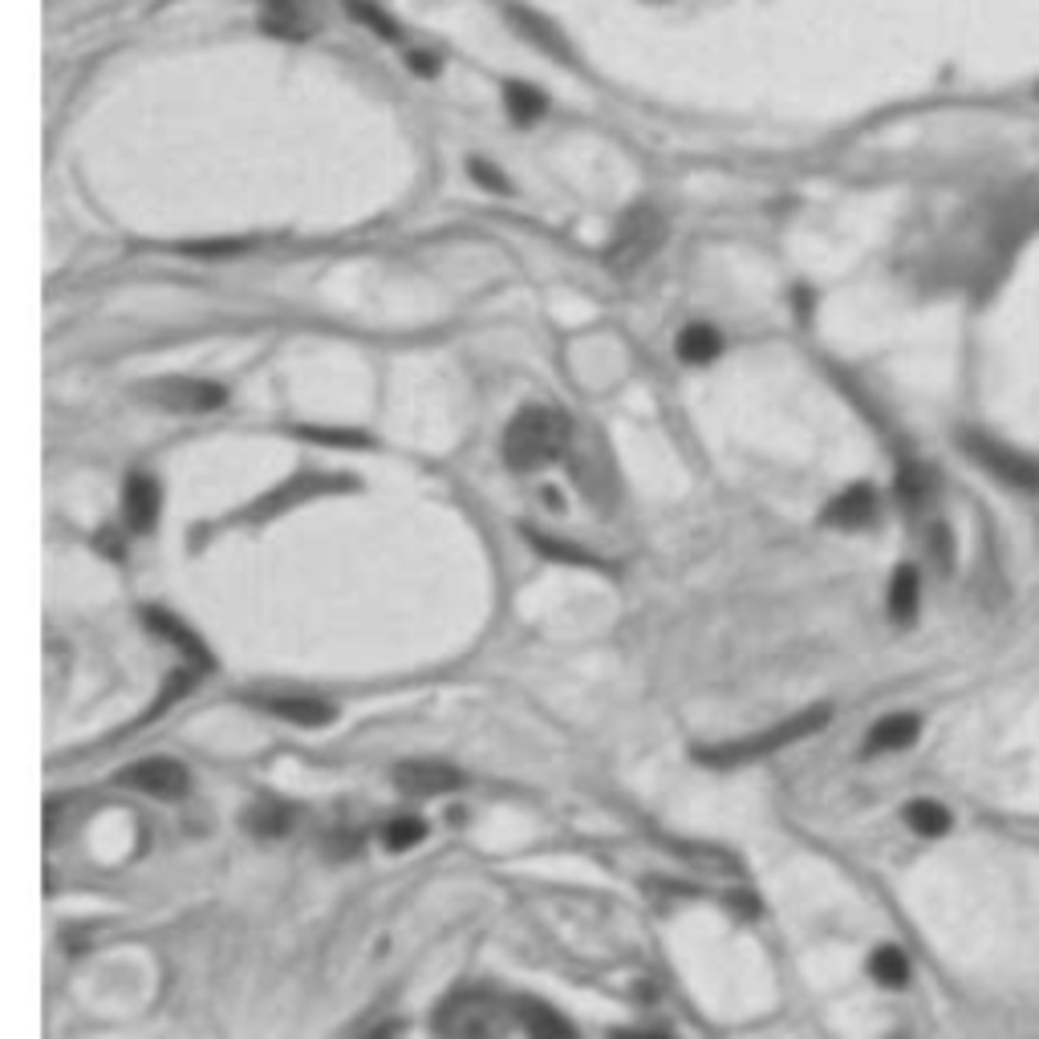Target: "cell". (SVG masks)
I'll use <instances>...</instances> for the list:
<instances>
[{
	"mask_svg": "<svg viewBox=\"0 0 1039 1039\" xmlns=\"http://www.w3.org/2000/svg\"><path fill=\"white\" fill-rule=\"evenodd\" d=\"M719 350H723V338H719L711 326H702V321H695V326H687L682 333H678V358L690 362V365L714 362Z\"/></svg>",
	"mask_w": 1039,
	"mask_h": 1039,
	"instance_id": "15",
	"label": "cell"
},
{
	"mask_svg": "<svg viewBox=\"0 0 1039 1039\" xmlns=\"http://www.w3.org/2000/svg\"><path fill=\"white\" fill-rule=\"evenodd\" d=\"M411 70L418 77H435L438 74V62L431 57V53H411Z\"/></svg>",
	"mask_w": 1039,
	"mask_h": 1039,
	"instance_id": "29",
	"label": "cell"
},
{
	"mask_svg": "<svg viewBox=\"0 0 1039 1039\" xmlns=\"http://www.w3.org/2000/svg\"><path fill=\"white\" fill-rule=\"evenodd\" d=\"M248 244H240V240H220V244H183V252H191V256H236V252H244Z\"/></svg>",
	"mask_w": 1039,
	"mask_h": 1039,
	"instance_id": "28",
	"label": "cell"
},
{
	"mask_svg": "<svg viewBox=\"0 0 1039 1039\" xmlns=\"http://www.w3.org/2000/svg\"><path fill=\"white\" fill-rule=\"evenodd\" d=\"M869 975H873L881 987L898 990L910 983V963H905V954L898 951V946H881V951H873V958H869Z\"/></svg>",
	"mask_w": 1039,
	"mask_h": 1039,
	"instance_id": "18",
	"label": "cell"
},
{
	"mask_svg": "<svg viewBox=\"0 0 1039 1039\" xmlns=\"http://www.w3.org/2000/svg\"><path fill=\"white\" fill-rule=\"evenodd\" d=\"M301 435L314 438V443H329V447H370V438L353 435V431H314V426H305Z\"/></svg>",
	"mask_w": 1039,
	"mask_h": 1039,
	"instance_id": "27",
	"label": "cell"
},
{
	"mask_svg": "<svg viewBox=\"0 0 1039 1039\" xmlns=\"http://www.w3.org/2000/svg\"><path fill=\"white\" fill-rule=\"evenodd\" d=\"M914 614H918V573L910 564H902L893 573V581H889V617L905 626V622H914Z\"/></svg>",
	"mask_w": 1039,
	"mask_h": 1039,
	"instance_id": "16",
	"label": "cell"
},
{
	"mask_svg": "<svg viewBox=\"0 0 1039 1039\" xmlns=\"http://www.w3.org/2000/svg\"><path fill=\"white\" fill-rule=\"evenodd\" d=\"M573 438V423L569 414L556 406H528L512 418L508 435H503V455L516 471H537V467L561 459L564 447Z\"/></svg>",
	"mask_w": 1039,
	"mask_h": 1039,
	"instance_id": "1",
	"label": "cell"
},
{
	"mask_svg": "<svg viewBox=\"0 0 1039 1039\" xmlns=\"http://www.w3.org/2000/svg\"><path fill=\"white\" fill-rule=\"evenodd\" d=\"M503 102H508V114H512L520 126L537 123L540 114H544V94H540L537 86H520V82H512V86L503 89Z\"/></svg>",
	"mask_w": 1039,
	"mask_h": 1039,
	"instance_id": "20",
	"label": "cell"
},
{
	"mask_svg": "<svg viewBox=\"0 0 1039 1039\" xmlns=\"http://www.w3.org/2000/svg\"><path fill=\"white\" fill-rule=\"evenodd\" d=\"M346 13L358 21V25H365V29H374L378 38L382 41H402V29H399V21H390L378 4H370V0H346Z\"/></svg>",
	"mask_w": 1039,
	"mask_h": 1039,
	"instance_id": "21",
	"label": "cell"
},
{
	"mask_svg": "<svg viewBox=\"0 0 1039 1039\" xmlns=\"http://www.w3.org/2000/svg\"><path fill=\"white\" fill-rule=\"evenodd\" d=\"M918 719L914 714H889L869 731V752H902L918 739Z\"/></svg>",
	"mask_w": 1039,
	"mask_h": 1039,
	"instance_id": "14",
	"label": "cell"
},
{
	"mask_svg": "<svg viewBox=\"0 0 1039 1039\" xmlns=\"http://www.w3.org/2000/svg\"><path fill=\"white\" fill-rule=\"evenodd\" d=\"M118 784L130 792H142V796H155V801H176V796L188 792V767L171 760V755H147V760L123 767Z\"/></svg>",
	"mask_w": 1039,
	"mask_h": 1039,
	"instance_id": "6",
	"label": "cell"
},
{
	"mask_svg": "<svg viewBox=\"0 0 1039 1039\" xmlns=\"http://www.w3.org/2000/svg\"><path fill=\"white\" fill-rule=\"evenodd\" d=\"M516 1015H520V1024H524V1031L532 1039H576L573 1024H564V1015H556L552 1007H544L537 999H520L516 1003Z\"/></svg>",
	"mask_w": 1039,
	"mask_h": 1039,
	"instance_id": "12",
	"label": "cell"
},
{
	"mask_svg": "<svg viewBox=\"0 0 1039 1039\" xmlns=\"http://www.w3.org/2000/svg\"><path fill=\"white\" fill-rule=\"evenodd\" d=\"M423 837H426V825L423 820H414V816H399V820H390V825L382 828V845H386L390 852L414 849Z\"/></svg>",
	"mask_w": 1039,
	"mask_h": 1039,
	"instance_id": "23",
	"label": "cell"
},
{
	"mask_svg": "<svg viewBox=\"0 0 1039 1039\" xmlns=\"http://www.w3.org/2000/svg\"><path fill=\"white\" fill-rule=\"evenodd\" d=\"M467 171H471V179H476L479 188H488L491 195H512V183H508V176H500V171H496L488 159H471V163H467Z\"/></svg>",
	"mask_w": 1039,
	"mask_h": 1039,
	"instance_id": "25",
	"label": "cell"
},
{
	"mask_svg": "<svg viewBox=\"0 0 1039 1039\" xmlns=\"http://www.w3.org/2000/svg\"><path fill=\"white\" fill-rule=\"evenodd\" d=\"M438 1036L443 1039H496L500 1036V1015L496 1003L484 990H464L443 1003L438 1011Z\"/></svg>",
	"mask_w": 1039,
	"mask_h": 1039,
	"instance_id": "5",
	"label": "cell"
},
{
	"mask_svg": "<svg viewBox=\"0 0 1039 1039\" xmlns=\"http://www.w3.org/2000/svg\"><path fill=\"white\" fill-rule=\"evenodd\" d=\"M898 496L905 500V508H922V503H930V496H934V476H930L926 467H902Z\"/></svg>",
	"mask_w": 1039,
	"mask_h": 1039,
	"instance_id": "22",
	"label": "cell"
},
{
	"mask_svg": "<svg viewBox=\"0 0 1039 1039\" xmlns=\"http://www.w3.org/2000/svg\"><path fill=\"white\" fill-rule=\"evenodd\" d=\"M873 516H877V496H873V488H865V484L840 491L837 500L825 508V520L833 528H865V524H873Z\"/></svg>",
	"mask_w": 1039,
	"mask_h": 1039,
	"instance_id": "11",
	"label": "cell"
},
{
	"mask_svg": "<svg viewBox=\"0 0 1039 1039\" xmlns=\"http://www.w3.org/2000/svg\"><path fill=\"white\" fill-rule=\"evenodd\" d=\"M362 1039H402V1024L399 1019H386V1024H378L374 1031H365Z\"/></svg>",
	"mask_w": 1039,
	"mask_h": 1039,
	"instance_id": "30",
	"label": "cell"
},
{
	"mask_svg": "<svg viewBox=\"0 0 1039 1039\" xmlns=\"http://www.w3.org/2000/svg\"><path fill=\"white\" fill-rule=\"evenodd\" d=\"M147 399L159 402L163 411L208 414V411H220V406H224L227 390L215 386V382H203V378H167V382L147 386Z\"/></svg>",
	"mask_w": 1039,
	"mask_h": 1039,
	"instance_id": "7",
	"label": "cell"
},
{
	"mask_svg": "<svg viewBox=\"0 0 1039 1039\" xmlns=\"http://www.w3.org/2000/svg\"><path fill=\"white\" fill-rule=\"evenodd\" d=\"M244 825H248L252 837H285L288 828H293V813H288L285 804L261 801L244 813Z\"/></svg>",
	"mask_w": 1039,
	"mask_h": 1039,
	"instance_id": "17",
	"label": "cell"
},
{
	"mask_svg": "<svg viewBox=\"0 0 1039 1039\" xmlns=\"http://www.w3.org/2000/svg\"><path fill=\"white\" fill-rule=\"evenodd\" d=\"M825 723H828V707H813V711L792 714V719H784V723H776V727H767V731H760V735H752V739H735V743L707 748V752H699V760H707V764H714V767L748 764V760L772 755V752H780V748L796 743V739L813 735V731H820Z\"/></svg>",
	"mask_w": 1039,
	"mask_h": 1039,
	"instance_id": "2",
	"label": "cell"
},
{
	"mask_svg": "<svg viewBox=\"0 0 1039 1039\" xmlns=\"http://www.w3.org/2000/svg\"><path fill=\"white\" fill-rule=\"evenodd\" d=\"M123 516L130 532H151L159 520V484L151 476H130L123 491Z\"/></svg>",
	"mask_w": 1039,
	"mask_h": 1039,
	"instance_id": "10",
	"label": "cell"
},
{
	"mask_svg": "<svg viewBox=\"0 0 1039 1039\" xmlns=\"http://www.w3.org/2000/svg\"><path fill=\"white\" fill-rule=\"evenodd\" d=\"M252 707H261V711L276 714V719H285V723H297V727H326L338 719V711H333V702L326 699H314V695H252Z\"/></svg>",
	"mask_w": 1039,
	"mask_h": 1039,
	"instance_id": "9",
	"label": "cell"
},
{
	"mask_svg": "<svg viewBox=\"0 0 1039 1039\" xmlns=\"http://www.w3.org/2000/svg\"><path fill=\"white\" fill-rule=\"evenodd\" d=\"M666 240V220L654 208H629L622 220H617L614 236H609V248H605V261L614 273H634L650 261L654 252L662 248Z\"/></svg>",
	"mask_w": 1039,
	"mask_h": 1039,
	"instance_id": "3",
	"label": "cell"
},
{
	"mask_svg": "<svg viewBox=\"0 0 1039 1039\" xmlns=\"http://www.w3.org/2000/svg\"><path fill=\"white\" fill-rule=\"evenodd\" d=\"M528 540L537 544L544 556H556V561H569V564H585L589 556L581 549H569V544H561V540H549L544 532H528Z\"/></svg>",
	"mask_w": 1039,
	"mask_h": 1039,
	"instance_id": "26",
	"label": "cell"
},
{
	"mask_svg": "<svg viewBox=\"0 0 1039 1039\" xmlns=\"http://www.w3.org/2000/svg\"><path fill=\"white\" fill-rule=\"evenodd\" d=\"M905 825L914 828L918 837H942V833H951V813L934 801H914L905 808Z\"/></svg>",
	"mask_w": 1039,
	"mask_h": 1039,
	"instance_id": "19",
	"label": "cell"
},
{
	"mask_svg": "<svg viewBox=\"0 0 1039 1039\" xmlns=\"http://www.w3.org/2000/svg\"><path fill=\"white\" fill-rule=\"evenodd\" d=\"M512 21H516V29H524V38L540 41V45H544L549 53L556 50L561 57H569V53H564V45H561V38H556V29H549L544 21H537L532 13H516V9H512Z\"/></svg>",
	"mask_w": 1039,
	"mask_h": 1039,
	"instance_id": "24",
	"label": "cell"
},
{
	"mask_svg": "<svg viewBox=\"0 0 1039 1039\" xmlns=\"http://www.w3.org/2000/svg\"><path fill=\"white\" fill-rule=\"evenodd\" d=\"M464 784V776L443 760H406L394 767V788L406 796H443Z\"/></svg>",
	"mask_w": 1039,
	"mask_h": 1039,
	"instance_id": "8",
	"label": "cell"
},
{
	"mask_svg": "<svg viewBox=\"0 0 1039 1039\" xmlns=\"http://www.w3.org/2000/svg\"><path fill=\"white\" fill-rule=\"evenodd\" d=\"M963 447L987 476L1003 479L1007 488L1039 491V464L1031 455L1015 452V447H1007V443H999V438H990V435H963Z\"/></svg>",
	"mask_w": 1039,
	"mask_h": 1039,
	"instance_id": "4",
	"label": "cell"
},
{
	"mask_svg": "<svg viewBox=\"0 0 1039 1039\" xmlns=\"http://www.w3.org/2000/svg\"><path fill=\"white\" fill-rule=\"evenodd\" d=\"M609 1039H670L666 1031H614Z\"/></svg>",
	"mask_w": 1039,
	"mask_h": 1039,
	"instance_id": "31",
	"label": "cell"
},
{
	"mask_svg": "<svg viewBox=\"0 0 1039 1039\" xmlns=\"http://www.w3.org/2000/svg\"><path fill=\"white\" fill-rule=\"evenodd\" d=\"M147 626H151L155 634H159V638H163V642H171V646H179V650L188 654V658H191V662H195V666H200V670H212V658H208V650H203V646H200V638H195V634H188V629L179 626V622H176V617H171V614H159V609H147Z\"/></svg>",
	"mask_w": 1039,
	"mask_h": 1039,
	"instance_id": "13",
	"label": "cell"
}]
</instances>
